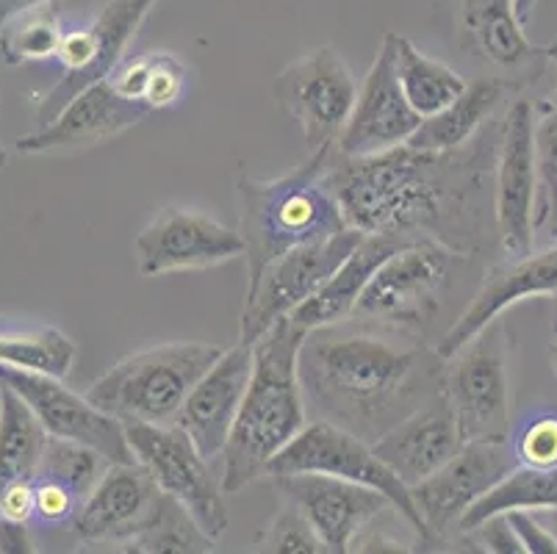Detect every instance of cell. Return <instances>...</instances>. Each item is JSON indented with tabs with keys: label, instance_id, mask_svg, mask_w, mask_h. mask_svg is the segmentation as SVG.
Instances as JSON below:
<instances>
[{
	"label": "cell",
	"instance_id": "22",
	"mask_svg": "<svg viewBox=\"0 0 557 554\" xmlns=\"http://www.w3.org/2000/svg\"><path fill=\"white\" fill-rule=\"evenodd\" d=\"M463 444L458 416L447 394L438 391L422 408L405 416L386 435H380L372 450L410 488L442 469Z\"/></svg>",
	"mask_w": 557,
	"mask_h": 554
},
{
	"label": "cell",
	"instance_id": "41",
	"mask_svg": "<svg viewBox=\"0 0 557 554\" xmlns=\"http://www.w3.org/2000/svg\"><path fill=\"white\" fill-rule=\"evenodd\" d=\"M513 527V532L519 535L524 554H557L555 541H552L549 532L544 530L533 510H508L505 513Z\"/></svg>",
	"mask_w": 557,
	"mask_h": 554
},
{
	"label": "cell",
	"instance_id": "1",
	"mask_svg": "<svg viewBox=\"0 0 557 554\" xmlns=\"http://www.w3.org/2000/svg\"><path fill=\"white\" fill-rule=\"evenodd\" d=\"M503 120L453 150L392 147L377 156H342L333 147L331 189L349 227L430 238L474 258L496 236L494 161Z\"/></svg>",
	"mask_w": 557,
	"mask_h": 554
},
{
	"label": "cell",
	"instance_id": "11",
	"mask_svg": "<svg viewBox=\"0 0 557 554\" xmlns=\"http://www.w3.org/2000/svg\"><path fill=\"white\" fill-rule=\"evenodd\" d=\"M283 116L306 136L308 150L333 147L358 98V84L333 48H317L292 61L272 86Z\"/></svg>",
	"mask_w": 557,
	"mask_h": 554
},
{
	"label": "cell",
	"instance_id": "6",
	"mask_svg": "<svg viewBox=\"0 0 557 554\" xmlns=\"http://www.w3.org/2000/svg\"><path fill=\"white\" fill-rule=\"evenodd\" d=\"M463 263L466 256L430 238L405 244L374 269L349 319L386 324L424 338L430 324L444 311V297Z\"/></svg>",
	"mask_w": 557,
	"mask_h": 554
},
{
	"label": "cell",
	"instance_id": "43",
	"mask_svg": "<svg viewBox=\"0 0 557 554\" xmlns=\"http://www.w3.org/2000/svg\"><path fill=\"white\" fill-rule=\"evenodd\" d=\"M42 3H55V0H0V28L7 20H12L14 14L28 12L34 7H42Z\"/></svg>",
	"mask_w": 557,
	"mask_h": 554
},
{
	"label": "cell",
	"instance_id": "4",
	"mask_svg": "<svg viewBox=\"0 0 557 554\" xmlns=\"http://www.w3.org/2000/svg\"><path fill=\"white\" fill-rule=\"evenodd\" d=\"M333 147L311 150L288 175L252 177L242 172L236 177L239 233L247 263L245 292L256 286L263 269L277 256L349 227L327 177Z\"/></svg>",
	"mask_w": 557,
	"mask_h": 554
},
{
	"label": "cell",
	"instance_id": "32",
	"mask_svg": "<svg viewBox=\"0 0 557 554\" xmlns=\"http://www.w3.org/2000/svg\"><path fill=\"white\" fill-rule=\"evenodd\" d=\"M216 541L197 527L184 505L164 494L153 521L139 535L131 538L120 552L131 554H209Z\"/></svg>",
	"mask_w": 557,
	"mask_h": 554
},
{
	"label": "cell",
	"instance_id": "19",
	"mask_svg": "<svg viewBox=\"0 0 557 554\" xmlns=\"http://www.w3.org/2000/svg\"><path fill=\"white\" fill-rule=\"evenodd\" d=\"M557 294V242L546 250L527 253V256L508 258L503 263L485 269L478 294L466 305L463 313L449 324L447 333L433 344L435 353L444 360L453 358L466 342L503 317L508 308L535 297H555Z\"/></svg>",
	"mask_w": 557,
	"mask_h": 554
},
{
	"label": "cell",
	"instance_id": "25",
	"mask_svg": "<svg viewBox=\"0 0 557 554\" xmlns=\"http://www.w3.org/2000/svg\"><path fill=\"white\" fill-rule=\"evenodd\" d=\"M417 242V238L403 236V233H363L361 242L352 247L347 258L338 263L336 272L325 281V286L319 288L313 297H308L306 303L292 313L297 324L302 330H317L325 328V324L344 322V319L352 317L356 311L358 297L363 294L367 283L372 281L374 269L386 261L388 256H394L397 250H403L405 244Z\"/></svg>",
	"mask_w": 557,
	"mask_h": 554
},
{
	"label": "cell",
	"instance_id": "38",
	"mask_svg": "<svg viewBox=\"0 0 557 554\" xmlns=\"http://www.w3.org/2000/svg\"><path fill=\"white\" fill-rule=\"evenodd\" d=\"M34 525L45 530H70V521L81 507V500L67 485L48 477H34Z\"/></svg>",
	"mask_w": 557,
	"mask_h": 554
},
{
	"label": "cell",
	"instance_id": "18",
	"mask_svg": "<svg viewBox=\"0 0 557 554\" xmlns=\"http://www.w3.org/2000/svg\"><path fill=\"white\" fill-rule=\"evenodd\" d=\"M275 488L281 500L292 502L311 521L325 552L347 554L352 543L374 518L386 510H394L386 496L374 488L358 482L338 480L327 475H288L275 477ZM397 513V510H394Z\"/></svg>",
	"mask_w": 557,
	"mask_h": 554
},
{
	"label": "cell",
	"instance_id": "27",
	"mask_svg": "<svg viewBox=\"0 0 557 554\" xmlns=\"http://www.w3.org/2000/svg\"><path fill=\"white\" fill-rule=\"evenodd\" d=\"M397 78L405 100L419 116H430L460 98L469 81L455 73L449 64L435 61L424 50L397 34Z\"/></svg>",
	"mask_w": 557,
	"mask_h": 554
},
{
	"label": "cell",
	"instance_id": "31",
	"mask_svg": "<svg viewBox=\"0 0 557 554\" xmlns=\"http://www.w3.org/2000/svg\"><path fill=\"white\" fill-rule=\"evenodd\" d=\"M64 20L55 3H42L28 12L14 14L0 28V56L7 64H34V61L55 59L62 45Z\"/></svg>",
	"mask_w": 557,
	"mask_h": 554
},
{
	"label": "cell",
	"instance_id": "42",
	"mask_svg": "<svg viewBox=\"0 0 557 554\" xmlns=\"http://www.w3.org/2000/svg\"><path fill=\"white\" fill-rule=\"evenodd\" d=\"M0 552H12V554L34 552L32 525H17V521H0Z\"/></svg>",
	"mask_w": 557,
	"mask_h": 554
},
{
	"label": "cell",
	"instance_id": "15",
	"mask_svg": "<svg viewBox=\"0 0 557 554\" xmlns=\"http://www.w3.org/2000/svg\"><path fill=\"white\" fill-rule=\"evenodd\" d=\"M0 383L9 385L32 408L48 435L92 446L106 464L136 460L125 439L123 421L89 403L86 394H75L62 383V378L0 366Z\"/></svg>",
	"mask_w": 557,
	"mask_h": 554
},
{
	"label": "cell",
	"instance_id": "5",
	"mask_svg": "<svg viewBox=\"0 0 557 554\" xmlns=\"http://www.w3.org/2000/svg\"><path fill=\"white\" fill-rule=\"evenodd\" d=\"M220 355L222 347L206 342L156 344L116 360L86 389V399L120 421L172 424L189 391Z\"/></svg>",
	"mask_w": 557,
	"mask_h": 554
},
{
	"label": "cell",
	"instance_id": "34",
	"mask_svg": "<svg viewBox=\"0 0 557 554\" xmlns=\"http://www.w3.org/2000/svg\"><path fill=\"white\" fill-rule=\"evenodd\" d=\"M106 466L109 464H106L92 446L48 435L42 457H39L37 475L34 477H48V480L62 482V485H67L70 491L84 502L86 496H89V491L95 488V482H98L100 475L106 471Z\"/></svg>",
	"mask_w": 557,
	"mask_h": 554
},
{
	"label": "cell",
	"instance_id": "13",
	"mask_svg": "<svg viewBox=\"0 0 557 554\" xmlns=\"http://www.w3.org/2000/svg\"><path fill=\"white\" fill-rule=\"evenodd\" d=\"M535 109L530 100L516 98L499 128L494 161V225L496 238L510 258L535 250Z\"/></svg>",
	"mask_w": 557,
	"mask_h": 554
},
{
	"label": "cell",
	"instance_id": "36",
	"mask_svg": "<svg viewBox=\"0 0 557 554\" xmlns=\"http://www.w3.org/2000/svg\"><path fill=\"white\" fill-rule=\"evenodd\" d=\"M261 549L272 554H322L325 543L319 541L317 530L302 516L300 507L283 500L281 510L272 516L270 527L263 530Z\"/></svg>",
	"mask_w": 557,
	"mask_h": 554
},
{
	"label": "cell",
	"instance_id": "3",
	"mask_svg": "<svg viewBox=\"0 0 557 554\" xmlns=\"http://www.w3.org/2000/svg\"><path fill=\"white\" fill-rule=\"evenodd\" d=\"M306 330L292 317L252 342V374L222 446V491L239 494L267 477L270 464L308 424L297 358Z\"/></svg>",
	"mask_w": 557,
	"mask_h": 554
},
{
	"label": "cell",
	"instance_id": "10",
	"mask_svg": "<svg viewBox=\"0 0 557 554\" xmlns=\"http://www.w3.org/2000/svg\"><path fill=\"white\" fill-rule=\"evenodd\" d=\"M361 236L363 233L356 227H344L333 236L300 244L295 250L277 256L263 269L256 286L245 292L239 342L252 344L272 324L292 317L308 297L325 286L327 278L352 253Z\"/></svg>",
	"mask_w": 557,
	"mask_h": 554
},
{
	"label": "cell",
	"instance_id": "9",
	"mask_svg": "<svg viewBox=\"0 0 557 554\" xmlns=\"http://www.w3.org/2000/svg\"><path fill=\"white\" fill-rule=\"evenodd\" d=\"M131 452L161 494L184 505L206 535L216 541L227 530V507L222 480H216L209 457L191 444L189 435L178 424H145V421H123Z\"/></svg>",
	"mask_w": 557,
	"mask_h": 554
},
{
	"label": "cell",
	"instance_id": "39",
	"mask_svg": "<svg viewBox=\"0 0 557 554\" xmlns=\"http://www.w3.org/2000/svg\"><path fill=\"white\" fill-rule=\"evenodd\" d=\"M466 535L472 538V541L483 543V552H494V554H524V546H521L519 535L510 527L508 516L505 513H496V516L485 518L480 521L478 527L466 532Z\"/></svg>",
	"mask_w": 557,
	"mask_h": 554
},
{
	"label": "cell",
	"instance_id": "23",
	"mask_svg": "<svg viewBox=\"0 0 557 554\" xmlns=\"http://www.w3.org/2000/svg\"><path fill=\"white\" fill-rule=\"evenodd\" d=\"M159 0H109L103 9L98 12V17L89 25H84L86 30V45H89V59H86V67L81 70V75H75L73 81H55L42 98L37 100V128L48 125L70 100L84 91L86 86L98 84V81L109 78L120 64L125 61L131 42L139 34L141 23L148 20V14L153 12V7Z\"/></svg>",
	"mask_w": 557,
	"mask_h": 554
},
{
	"label": "cell",
	"instance_id": "17",
	"mask_svg": "<svg viewBox=\"0 0 557 554\" xmlns=\"http://www.w3.org/2000/svg\"><path fill=\"white\" fill-rule=\"evenodd\" d=\"M161 500V488L139 460L109 464L81 502L70 532L78 543H116V549H123L153 521Z\"/></svg>",
	"mask_w": 557,
	"mask_h": 554
},
{
	"label": "cell",
	"instance_id": "28",
	"mask_svg": "<svg viewBox=\"0 0 557 554\" xmlns=\"http://www.w3.org/2000/svg\"><path fill=\"white\" fill-rule=\"evenodd\" d=\"M48 433L32 408L0 383V488L37 475Z\"/></svg>",
	"mask_w": 557,
	"mask_h": 554
},
{
	"label": "cell",
	"instance_id": "7",
	"mask_svg": "<svg viewBox=\"0 0 557 554\" xmlns=\"http://www.w3.org/2000/svg\"><path fill=\"white\" fill-rule=\"evenodd\" d=\"M444 366V394L463 441H510V335L499 319L485 324Z\"/></svg>",
	"mask_w": 557,
	"mask_h": 554
},
{
	"label": "cell",
	"instance_id": "12",
	"mask_svg": "<svg viewBox=\"0 0 557 554\" xmlns=\"http://www.w3.org/2000/svg\"><path fill=\"white\" fill-rule=\"evenodd\" d=\"M516 466L510 441H466L442 469L410 485V500L428 530L417 552L447 543L458 532L463 513Z\"/></svg>",
	"mask_w": 557,
	"mask_h": 554
},
{
	"label": "cell",
	"instance_id": "48",
	"mask_svg": "<svg viewBox=\"0 0 557 554\" xmlns=\"http://www.w3.org/2000/svg\"><path fill=\"white\" fill-rule=\"evenodd\" d=\"M7 159H9V156H7V147L0 145V172H3V167H7Z\"/></svg>",
	"mask_w": 557,
	"mask_h": 554
},
{
	"label": "cell",
	"instance_id": "37",
	"mask_svg": "<svg viewBox=\"0 0 557 554\" xmlns=\"http://www.w3.org/2000/svg\"><path fill=\"white\" fill-rule=\"evenodd\" d=\"M148 59V78H145V95L141 103L153 111H164L178 103L186 91V64L172 53H145Z\"/></svg>",
	"mask_w": 557,
	"mask_h": 554
},
{
	"label": "cell",
	"instance_id": "30",
	"mask_svg": "<svg viewBox=\"0 0 557 554\" xmlns=\"http://www.w3.org/2000/svg\"><path fill=\"white\" fill-rule=\"evenodd\" d=\"M75 342L59 328L0 330V366L28 369V372L67 378L75 364Z\"/></svg>",
	"mask_w": 557,
	"mask_h": 554
},
{
	"label": "cell",
	"instance_id": "24",
	"mask_svg": "<svg viewBox=\"0 0 557 554\" xmlns=\"http://www.w3.org/2000/svg\"><path fill=\"white\" fill-rule=\"evenodd\" d=\"M458 34L460 48L519 78L541 73L544 61H549V48L527 39L513 0H460Z\"/></svg>",
	"mask_w": 557,
	"mask_h": 554
},
{
	"label": "cell",
	"instance_id": "44",
	"mask_svg": "<svg viewBox=\"0 0 557 554\" xmlns=\"http://www.w3.org/2000/svg\"><path fill=\"white\" fill-rule=\"evenodd\" d=\"M533 513L557 546V507H546V510H533Z\"/></svg>",
	"mask_w": 557,
	"mask_h": 554
},
{
	"label": "cell",
	"instance_id": "26",
	"mask_svg": "<svg viewBox=\"0 0 557 554\" xmlns=\"http://www.w3.org/2000/svg\"><path fill=\"white\" fill-rule=\"evenodd\" d=\"M519 86L521 84L510 78H483L478 84H469L463 95L444 106L442 111L422 116L419 128L405 145L417 150H453V147L466 145L494 120L496 111L508 103Z\"/></svg>",
	"mask_w": 557,
	"mask_h": 554
},
{
	"label": "cell",
	"instance_id": "21",
	"mask_svg": "<svg viewBox=\"0 0 557 554\" xmlns=\"http://www.w3.org/2000/svg\"><path fill=\"white\" fill-rule=\"evenodd\" d=\"M252 374V344L236 342L231 349H222L220 358L202 374L189 391L178 410V424L202 457L214 460L222 455L231 427L245 399L247 383Z\"/></svg>",
	"mask_w": 557,
	"mask_h": 554
},
{
	"label": "cell",
	"instance_id": "33",
	"mask_svg": "<svg viewBox=\"0 0 557 554\" xmlns=\"http://www.w3.org/2000/svg\"><path fill=\"white\" fill-rule=\"evenodd\" d=\"M549 61L557 67V42L549 45ZM535 109V170H539V197H535V236L546 233L557 242V91Z\"/></svg>",
	"mask_w": 557,
	"mask_h": 554
},
{
	"label": "cell",
	"instance_id": "40",
	"mask_svg": "<svg viewBox=\"0 0 557 554\" xmlns=\"http://www.w3.org/2000/svg\"><path fill=\"white\" fill-rule=\"evenodd\" d=\"M34 477L0 488V521L34 525Z\"/></svg>",
	"mask_w": 557,
	"mask_h": 554
},
{
	"label": "cell",
	"instance_id": "14",
	"mask_svg": "<svg viewBox=\"0 0 557 554\" xmlns=\"http://www.w3.org/2000/svg\"><path fill=\"white\" fill-rule=\"evenodd\" d=\"M134 253L141 278H161L236 261L245 256V242L239 231L227 227L211 213L164 206L136 233Z\"/></svg>",
	"mask_w": 557,
	"mask_h": 554
},
{
	"label": "cell",
	"instance_id": "35",
	"mask_svg": "<svg viewBox=\"0 0 557 554\" xmlns=\"http://www.w3.org/2000/svg\"><path fill=\"white\" fill-rule=\"evenodd\" d=\"M510 450L527 469H557V410L527 416L510 433Z\"/></svg>",
	"mask_w": 557,
	"mask_h": 554
},
{
	"label": "cell",
	"instance_id": "47",
	"mask_svg": "<svg viewBox=\"0 0 557 554\" xmlns=\"http://www.w3.org/2000/svg\"><path fill=\"white\" fill-rule=\"evenodd\" d=\"M549 353H552V366H555V372H557V335H555V338H552V349H549Z\"/></svg>",
	"mask_w": 557,
	"mask_h": 554
},
{
	"label": "cell",
	"instance_id": "29",
	"mask_svg": "<svg viewBox=\"0 0 557 554\" xmlns=\"http://www.w3.org/2000/svg\"><path fill=\"white\" fill-rule=\"evenodd\" d=\"M546 507H557V469L516 466L463 513L458 532H469L496 513L546 510Z\"/></svg>",
	"mask_w": 557,
	"mask_h": 554
},
{
	"label": "cell",
	"instance_id": "46",
	"mask_svg": "<svg viewBox=\"0 0 557 554\" xmlns=\"http://www.w3.org/2000/svg\"><path fill=\"white\" fill-rule=\"evenodd\" d=\"M552 335H557V294H555V308H552Z\"/></svg>",
	"mask_w": 557,
	"mask_h": 554
},
{
	"label": "cell",
	"instance_id": "16",
	"mask_svg": "<svg viewBox=\"0 0 557 554\" xmlns=\"http://www.w3.org/2000/svg\"><path fill=\"white\" fill-rule=\"evenodd\" d=\"M422 116L410 109L397 78V34H386L367 78L358 86L347 125L336 141L342 156H377L405 145L419 128Z\"/></svg>",
	"mask_w": 557,
	"mask_h": 554
},
{
	"label": "cell",
	"instance_id": "20",
	"mask_svg": "<svg viewBox=\"0 0 557 554\" xmlns=\"http://www.w3.org/2000/svg\"><path fill=\"white\" fill-rule=\"evenodd\" d=\"M145 116H150V109L116 95L109 78H103L78 91L48 125L20 136L17 150L23 156H50V152L95 147L131 131Z\"/></svg>",
	"mask_w": 557,
	"mask_h": 554
},
{
	"label": "cell",
	"instance_id": "8",
	"mask_svg": "<svg viewBox=\"0 0 557 554\" xmlns=\"http://www.w3.org/2000/svg\"><path fill=\"white\" fill-rule=\"evenodd\" d=\"M288 475H327L374 488L392 502L397 516L408 521L410 530L417 532L419 543L428 535L422 516H419L417 505L410 500V488L380 460L372 444L347 433L342 427L327 424L322 419H313L311 424L302 427L297 439L267 469V477H272V480Z\"/></svg>",
	"mask_w": 557,
	"mask_h": 554
},
{
	"label": "cell",
	"instance_id": "45",
	"mask_svg": "<svg viewBox=\"0 0 557 554\" xmlns=\"http://www.w3.org/2000/svg\"><path fill=\"white\" fill-rule=\"evenodd\" d=\"M535 3H539V0H513L516 14H519V20H521V23H524V25H527V20L533 17V9H535Z\"/></svg>",
	"mask_w": 557,
	"mask_h": 554
},
{
	"label": "cell",
	"instance_id": "2",
	"mask_svg": "<svg viewBox=\"0 0 557 554\" xmlns=\"http://www.w3.org/2000/svg\"><path fill=\"white\" fill-rule=\"evenodd\" d=\"M444 366L422 335L344 319L308 330L297 374L313 419L374 444L444 391Z\"/></svg>",
	"mask_w": 557,
	"mask_h": 554
}]
</instances>
